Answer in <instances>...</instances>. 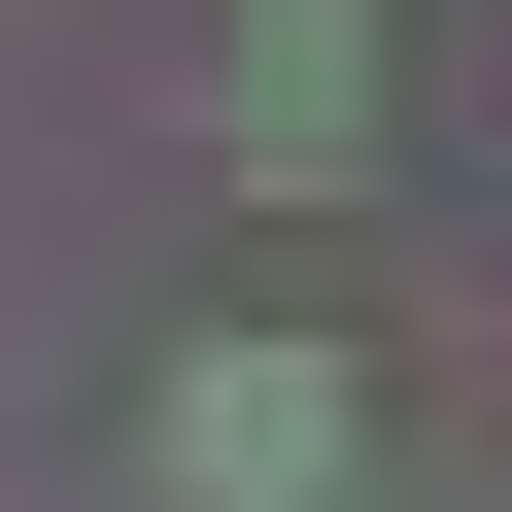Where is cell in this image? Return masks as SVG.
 I'll return each instance as SVG.
<instances>
[{
	"instance_id": "obj_2",
	"label": "cell",
	"mask_w": 512,
	"mask_h": 512,
	"mask_svg": "<svg viewBox=\"0 0 512 512\" xmlns=\"http://www.w3.org/2000/svg\"><path fill=\"white\" fill-rule=\"evenodd\" d=\"M239 171H274V205L376 171V0H239Z\"/></svg>"
},
{
	"instance_id": "obj_1",
	"label": "cell",
	"mask_w": 512,
	"mask_h": 512,
	"mask_svg": "<svg viewBox=\"0 0 512 512\" xmlns=\"http://www.w3.org/2000/svg\"><path fill=\"white\" fill-rule=\"evenodd\" d=\"M137 444H171V512H342V342H205Z\"/></svg>"
}]
</instances>
